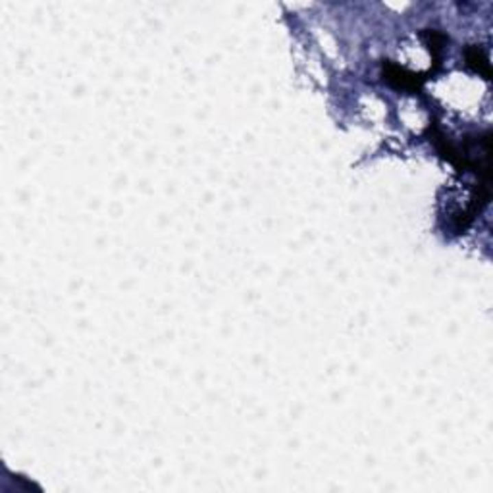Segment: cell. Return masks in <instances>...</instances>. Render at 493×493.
Instances as JSON below:
<instances>
[{"label": "cell", "mask_w": 493, "mask_h": 493, "mask_svg": "<svg viewBox=\"0 0 493 493\" xmlns=\"http://www.w3.org/2000/svg\"><path fill=\"white\" fill-rule=\"evenodd\" d=\"M383 75H385V80L389 81L393 87H397V89H409V91H418V89L422 87L424 81L420 73H413V71L399 68V66L389 64V62L383 66Z\"/></svg>", "instance_id": "obj_1"}, {"label": "cell", "mask_w": 493, "mask_h": 493, "mask_svg": "<svg viewBox=\"0 0 493 493\" xmlns=\"http://www.w3.org/2000/svg\"><path fill=\"white\" fill-rule=\"evenodd\" d=\"M466 64H468L470 68H474L476 71L483 73L485 80H490V62H488L485 54H483L480 49L472 47V49L466 51Z\"/></svg>", "instance_id": "obj_2"}]
</instances>
